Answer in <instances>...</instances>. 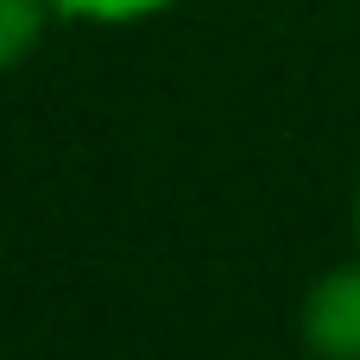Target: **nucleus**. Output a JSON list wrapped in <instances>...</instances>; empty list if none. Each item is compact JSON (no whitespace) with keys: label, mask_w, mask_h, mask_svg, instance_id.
I'll use <instances>...</instances> for the list:
<instances>
[{"label":"nucleus","mask_w":360,"mask_h":360,"mask_svg":"<svg viewBox=\"0 0 360 360\" xmlns=\"http://www.w3.org/2000/svg\"><path fill=\"white\" fill-rule=\"evenodd\" d=\"M297 342L310 360H360V259L329 266L297 304Z\"/></svg>","instance_id":"1"},{"label":"nucleus","mask_w":360,"mask_h":360,"mask_svg":"<svg viewBox=\"0 0 360 360\" xmlns=\"http://www.w3.org/2000/svg\"><path fill=\"white\" fill-rule=\"evenodd\" d=\"M51 0H0V76H13L19 63H32V51L51 32Z\"/></svg>","instance_id":"2"},{"label":"nucleus","mask_w":360,"mask_h":360,"mask_svg":"<svg viewBox=\"0 0 360 360\" xmlns=\"http://www.w3.org/2000/svg\"><path fill=\"white\" fill-rule=\"evenodd\" d=\"M354 240H360V177H354Z\"/></svg>","instance_id":"4"},{"label":"nucleus","mask_w":360,"mask_h":360,"mask_svg":"<svg viewBox=\"0 0 360 360\" xmlns=\"http://www.w3.org/2000/svg\"><path fill=\"white\" fill-rule=\"evenodd\" d=\"M184 0H51V13L63 25H101V32H127V25H152Z\"/></svg>","instance_id":"3"}]
</instances>
